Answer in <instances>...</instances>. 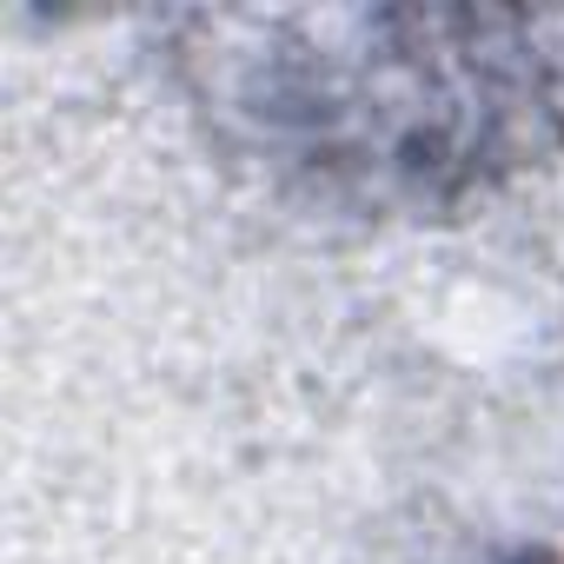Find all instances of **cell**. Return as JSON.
<instances>
[{
  "instance_id": "1",
  "label": "cell",
  "mask_w": 564,
  "mask_h": 564,
  "mask_svg": "<svg viewBox=\"0 0 564 564\" xmlns=\"http://www.w3.org/2000/svg\"><path fill=\"white\" fill-rule=\"evenodd\" d=\"M518 564H544V557H518Z\"/></svg>"
}]
</instances>
